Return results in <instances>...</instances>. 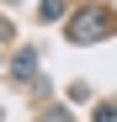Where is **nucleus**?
I'll use <instances>...</instances> for the list:
<instances>
[{
	"label": "nucleus",
	"instance_id": "nucleus-2",
	"mask_svg": "<svg viewBox=\"0 0 117 122\" xmlns=\"http://www.w3.org/2000/svg\"><path fill=\"white\" fill-rule=\"evenodd\" d=\"M32 64H37L32 53H16V64H11V74H16V80H32Z\"/></svg>",
	"mask_w": 117,
	"mask_h": 122
},
{
	"label": "nucleus",
	"instance_id": "nucleus-3",
	"mask_svg": "<svg viewBox=\"0 0 117 122\" xmlns=\"http://www.w3.org/2000/svg\"><path fill=\"white\" fill-rule=\"evenodd\" d=\"M96 122H117V112H96Z\"/></svg>",
	"mask_w": 117,
	"mask_h": 122
},
{
	"label": "nucleus",
	"instance_id": "nucleus-1",
	"mask_svg": "<svg viewBox=\"0 0 117 122\" xmlns=\"http://www.w3.org/2000/svg\"><path fill=\"white\" fill-rule=\"evenodd\" d=\"M96 37H106V16H101V11H85V16H74V27H69V43H96Z\"/></svg>",
	"mask_w": 117,
	"mask_h": 122
}]
</instances>
